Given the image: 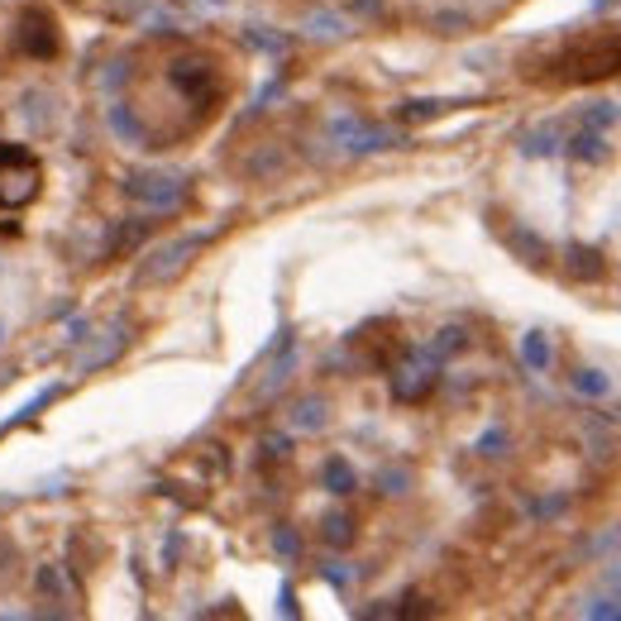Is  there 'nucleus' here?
Instances as JSON below:
<instances>
[{
	"instance_id": "39448f33",
	"label": "nucleus",
	"mask_w": 621,
	"mask_h": 621,
	"mask_svg": "<svg viewBox=\"0 0 621 621\" xmlns=\"http://www.w3.org/2000/svg\"><path fill=\"white\" fill-rule=\"evenodd\" d=\"M15 43H20L24 58H34V63H53V58L63 53V34L53 29L48 10H39V5H29V10L20 15V24H15Z\"/></svg>"
},
{
	"instance_id": "f257e3e1",
	"label": "nucleus",
	"mask_w": 621,
	"mask_h": 621,
	"mask_svg": "<svg viewBox=\"0 0 621 621\" xmlns=\"http://www.w3.org/2000/svg\"><path fill=\"white\" fill-rule=\"evenodd\" d=\"M125 196L144 215L163 220V215H177L187 201H192V182H187V172H172V168L129 172V177H125Z\"/></svg>"
},
{
	"instance_id": "0eeeda50",
	"label": "nucleus",
	"mask_w": 621,
	"mask_h": 621,
	"mask_svg": "<svg viewBox=\"0 0 621 621\" xmlns=\"http://www.w3.org/2000/svg\"><path fill=\"white\" fill-rule=\"evenodd\" d=\"M435 359H430L426 349L416 354V364H407V368H397L392 373V397L397 402H426L430 392H435V383H440V373H435Z\"/></svg>"
},
{
	"instance_id": "9b49d317",
	"label": "nucleus",
	"mask_w": 621,
	"mask_h": 621,
	"mask_svg": "<svg viewBox=\"0 0 621 621\" xmlns=\"http://www.w3.org/2000/svg\"><path fill=\"white\" fill-rule=\"evenodd\" d=\"M325 426H330V402L325 397H301L287 411V430L292 435H321Z\"/></svg>"
},
{
	"instance_id": "c85d7f7f",
	"label": "nucleus",
	"mask_w": 621,
	"mask_h": 621,
	"mask_svg": "<svg viewBox=\"0 0 621 621\" xmlns=\"http://www.w3.org/2000/svg\"><path fill=\"white\" fill-rule=\"evenodd\" d=\"M583 617H593V621H621V598H593V602H583Z\"/></svg>"
},
{
	"instance_id": "bb28decb",
	"label": "nucleus",
	"mask_w": 621,
	"mask_h": 621,
	"mask_svg": "<svg viewBox=\"0 0 621 621\" xmlns=\"http://www.w3.org/2000/svg\"><path fill=\"white\" fill-rule=\"evenodd\" d=\"M617 120H621L617 101H593V106L583 110V125H588V129H612Z\"/></svg>"
},
{
	"instance_id": "dca6fc26",
	"label": "nucleus",
	"mask_w": 621,
	"mask_h": 621,
	"mask_svg": "<svg viewBox=\"0 0 621 621\" xmlns=\"http://www.w3.org/2000/svg\"><path fill=\"white\" fill-rule=\"evenodd\" d=\"M521 364L531 368V373H550L555 349H550V335H545V330H526V335H521Z\"/></svg>"
},
{
	"instance_id": "c9c22d12",
	"label": "nucleus",
	"mask_w": 621,
	"mask_h": 621,
	"mask_svg": "<svg viewBox=\"0 0 621 621\" xmlns=\"http://www.w3.org/2000/svg\"><path fill=\"white\" fill-rule=\"evenodd\" d=\"M115 5H120V10H115V15H120V20H129V15H134V10H139V5H149V0H115Z\"/></svg>"
},
{
	"instance_id": "412c9836",
	"label": "nucleus",
	"mask_w": 621,
	"mask_h": 621,
	"mask_svg": "<svg viewBox=\"0 0 621 621\" xmlns=\"http://www.w3.org/2000/svg\"><path fill=\"white\" fill-rule=\"evenodd\" d=\"M574 392L588 397V402H607V397H612V378H607L602 368H579V373H574Z\"/></svg>"
},
{
	"instance_id": "20e7f679",
	"label": "nucleus",
	"mask_w": 621,
	"mask_h": 621,
	"mask_svg": "<svg viewBox=\"0 0 621 621\" xmlns=\"http://www.w3.org/2000/svg\"><path fill=\"white\" fill-rule=\"evenodd\" d=\"M330 139H335L349 158H368V153H387V149H397V144H407L402 134H392V129H383V125H364L359 115H335V120H330Z\"/></svg>"
},
{
	"instance_id": "7ed1b4c3",
	"label": "nucleus",
	"mask_w": 621,
	"mask_h": 621,
	"mask_svg": "<svg viewBox=\"0 0 621 621\" xmlns=\"http://www.w3.org/2000/svg\"><path fill=\"white\" fill-rule=\"evenodd\" d=\"M39 158L20 144H0V211L29 206L39 196Z\"/></svg>"
},
{
	"instance_id": "aec40b11",
	"label": "nucleus",
	"mask_w": 621,
	"mask_h": 621,
	"mask_svg": "<svg viewBox=\"0 0 621 621\" xmlns=\"http://www.w3.org/2000/svg\"><path fill=\"white\" fill-rule=\"evenodd\" d=\"M507 249H512L516 258H526V263H545V258H550V244H545V239L540 235H531V230H521V225H516V230H507Z\"/></svg>"
},
{
	"instance_id": "2eb2a0df",
	"label": "nucleus",
	"mask_w": 621,
	"mask_h": 621,
	"mask_svg": "<svg viewBox=\"0 0 621 621\" xmlns=\"http://www.w3.org/2000/svg\"><path fill=\"white\" fill-rule=\"evenodd\" d=\"M321 540L330 545V550H349L354 540H359V521H354V512H330L321 521Z\"/></svg>"
},
{
	"instance_id": "4468645a",
	"label": "nucleus",
	"mask_w": 621,
	"mask_h": 621,
	"mask_svg": "<svg viewBox=\"0 0 621 621\" xmlns=\"http://www.w3.org/2000/svg\"><path fill=\"white\" fill-rule=\"evenodd\" d=\"M469 344H473L469 325H440V330H435V340L426 344V354L435 359V364H445V359H454V354H464Z\"/></svg>"
},
{
	"instance_id": "58836bf2",
	"label": "nucleus",
	"mask_w": 621,
	"mask_h": 621,
	"mask_svg": "<svg viewBox=\"0 0 621 621\" xmlns=\"http://www.w3.org/2000/svg\"><path fill=\"white\" fill-rule=\"evenodd\" d=\"M0 335H5V330H0Z\"/></svg>"
},
{
	"instance_id": "4be33fe9",
	"label": "nucleus",
	"mask_w": 621,
	"mask_h": 621,
	"mask_svg": "<svg viewBox=\"0 0 621 621\" xmlns=\"http://www.w3.org/2000/svg\"><path fill=\"white\" fill-rule=\"evenodd\" d=\"M411 483H416V478H411V469H402V464H387V469L373 473V488L383 497H407Z\"/></svg>"
},
{
	"instance_id": "ddd939ff",
	"label": "nucleus",
	"mask_w": 621,
	"mask_h": 621,
	"mask_svg": "<svg viewBox=\"0 0 621 621\" xmlns=\"http://www.w3.org/2000/svg\"><path fill=\"white\" fill-rule=\"evenodd\" d=\"M321 483H325V493H335V497L359 493V473H354V464L344 454H330L321 464Z\"/></svg>"
},
{
	"instance_id": "5701e85b",
	"label": "nucleus",
	"mask_w": 621,
	"mask_h": 621,
	"mask_svg": "<svg viewBox=\"0 0 621 621\" xmlns=\"http://www.w3.org/2000/svg\"><path fill=\"white\" fill-rule=\"evenodd\" d=\"M273 555L287 559V564H297V559H301V536H297V526H287V521H278V526H273Z\"/></svg>"
},
{
	"instance_id": "393cba45",
	"label": "nucleus",
	"mask_w": 621,
	"mask_h": 621,
	"mask_svg": "<svg viewBox=\"0 0 621 621\" xmlns=\"http://www.w3.org/2000/svg\"><path fill=\"white\" fill-rule=\"evenodd\" d=\"M507 445H512L507 426H488L483 435H478V445H473V450L483 454V459H502V454H507Z\"/></svg>"
},
{
	"instance_id": "f03ea898",
	"label": "nucleus",
	"mask_w": 621,
	"mask_h": 621,
	"mask_svg": "<svg viewBox=\"0 0 621 621\" xmlns=\"http://www.w3.org/2000/svg\"><path fill=\"white\" fill-rule=\"evenodd\" d=\"M211 244V230H196V235H177L168 244H158L149 254L139 258L134 268V287H168L172 278H182L187 268L196 263V254Z\"/></svg>"
},
{
	"instance_id": "b1692460",
	"label": "nucleus",
	"mask_w": 621,
	"mask_h": 621,
	"mask_svg": "<svg viewBox=\"0 0 621 621\" xmlns=\"http://www.w3.org/2000/svg\"><path fill=\"white\" fill-rule=\"evenodd\" d=\"M526 512H531V521L550 526V521H559V516L569 512V497H564V493H550V497H540V502H531Z\"/></svg>"
},
{
	"instance_id": "72a5a7b5",
	"label": "nucleus",
	"mask_w": 621,
	"mask_h": 621,
	"mask_svg": "<svg viewBox=\"0 0 621 621\" xmlns=\"http://www.w3.org/2000/svg\"><path fill=\"white\" fill-rule=\"evenodd\" d=\"M383 5H387V0H354V10L368 15V20H378V15H383Z\"/></svg>"
},
{
	"instance_id": "f704fd0d",
	"label": "nucleus",
	"mask_w": 621,
	"mask_h": 621,
	"mask_svg": "<svg viewBox=\"0 0 621 621\" xmlns=\"http://www.w3.org/2000/svg\"><path fill=\"white\" fill-rule=\"evenodd\" d=\"M177 550H182V536H168V545H163V564L172 569V559H177Z\"/></svg>"
},
{
	"instance_id": "6ab92c4d",
	"label": "nucleus",
	"mask_w": 621,
	"mask_h": 621,
	"mask_svg": "<svg viewBox=\"0 0 621 621\" xmlns=\"http://www.w3.org/2000/svg\"><path fill=\"white\" fill-rule=\"evenodd\" d=\"M306 34L321 43H340V39H349V20L335 15V10H316V15L306 20Z\"/></svg>"
},
{
	"instance_id": "2f4dec72",
	"label": "nucleus",
	"mask_w": 621,
	"mask_h": 621,
	"mask_svg": "<svg viewBox=\"0 0 621 621\" xmlns=\"http://www.w3.org/2000/svg\"><path fill=\"white\" fill-rule=\"evenodd\" d=\"M617 545H621V526H612V531H602L598 540H588L583 555H602V550H617Z\"/></svg>"
},
{
	"instance_id": "c756f323",
	"label": "nucleus",
	"mask_w": 621,
	"mask_h": 621,
	"mask_svg": "<svg viewBox=\"0 0 621 621\" xmlns=\"http://www.w3.org/2000/svg\"><path fill=\"white\" fill-rule=\"evenodd\" d=\"M321 579L330 583V588H349V583H354V569H349V564H340V559H325V564H321Z\"/></svg>"
},
{
	"instance_id": "6e6552de",
	"label": "nucleus",
	"mask_w": 621,
	"mask_h": 621,
	"mask_svg": "<svg viewBox=\"0 0 621 621\" xmlns=\"http://www.w3.org/2000/svg\"><path fill=\"white\" fill-rule=\"evenodd\" d=\"M268 354H273V364H268V378H263V387H258V397H263V402H268V397H278L282 387L292 383V373H297V364H301V349H297V340H292V330H282Z\"/></svg>"
},
{
	"instance_id": "473e14b6",
	"label": "nucleus",
	"mask_w": 621,
	"mask_h": 621,
	"mask_svg": "<svg viewBox=\"0 0 621 621\" xmlns=\"http://www.w3.org/2000/svg\"><path fill=\"white\" fill-rule=\"evenodd\" d=\"M278 612L282 617H297L301 607H297V593H292V583H282L278 588Z\"/></svg>"
},
{
	"instance_id": "423d86ee",
	"label": "nucleus",
	"mask_w": 621,
	"mask_h": 621,
	"mask_svg": "<svg viewBox=\"0 0 621 621\" xmlns=\"http://www.w3.org/2000/svg\"><path fill=\"white\" fill-rule=\"evenodd\" d=\"M129 344H134V325L125 321V316H120V321L110 325L106 335H101V340H91V349H86V354H77V373H101V368H110V364H120V359H125V349Z\"/></svg>"
},
{
	"instance_id": "4c0bfd02",
	"label": "nucleus",
	"mask_w": 621,
	"mask_h": 621,
	"mask_svg": "<svg viewBox=\"0 0 621 621\" xmlns=\"http://www.w3.org/2000/svg\"><path fill=\"white\" fill-rule=\"evenodd\" d=\"M602 5H612V0H593V10H602Z\"/></svg>"
},
{
	"instance_id": "f3484780",
	"label": "nucleus",
	"mask_w": 621,
	"mask_h": 621,
	"mask_svg": "<svg viewBox=\"0 0 621 621\" xmlns=\"http://www.w3.org/2000/svg\"><path fill=\"white\" fill-rule=\"evenodd\" d=\"M106 120H110V129H115V134H120L125 144H134V149H144V139H149V134H144V125H139V115H134V110H129L125 101H115V106L106 110Z\"/></svg>"
},
{
	"instance_id": "a211bd4d",
	"label": "nucleus",
	"mask_w": 621,
	"mask_h": 621,
	"mask_svg": "<svg viewBox=\"0 0 621 621\" xmlns=\"http://www.w3.org/2000/svg\"><path fill=\"white\" fill-rule=\"evenodd\" d=\"M521 153H526V158H555V153H564V134H559L555 125H540L521 139Z\"/></svg>"
},
{
	"instance_id": "7c9ffc66",
	"label": "nucleus",
	"mask_w": 621,
	"mask_h": 621,
	"mask_svg": "<svg viewBox=\"0 0 621 621\" xmlns=\"http://www.w3.org/2000/svg\"><path fill=\"white\" fill-rule=\"evenodd\" d=\"M287 454H292V435H268V440H263V459L278 464V459H287Z\"/></svg>"
},
{
	"instance_id": "e433bc0d",
	"label": "nucleus",
	"mask_w": 621,
	"mask_h": 621,
	"mask_svg": "<svg viewBox=\"0 0 621 621\" xmlns=\"http://www.w3.org/2000/svg\"><path fill=\"white\" fill-rule=\"evenodd\" d=\"M86 340V321H72V330H67V344H82Z\"/></svg>"
},
{
	"instance_id": "cd10ccee",
	"label": "nucleus",
	"mask_w": 621,
	"mask_h": 621,
	"mask_svg": "<svg viewBox=\"0 0 621 621\" xmlns=\"http://www.w3.org/2000/svg\"><path fill=\"white\" fill-rule=\"evenodd\" d=\"M244 39L254 43L258 53H273V58H282V53H287V48H292V39H282V34H268V29H244Z\"/></svg>"
},
{
	"instance_id": "a878e982",
	"label": "nucleus",
	"mask_w": 621,
	"mask_h": 621,
	"mask_svg": "<svg viewBox=\"0 0 621 621\" xmlns=\"http://www.w3.org/2000/svg\"><path fill=\"white\" fill-rule=\"evenodd\" d=\"M459 101H402V120H435V115H445V110H454Z\"/></svg>"
},
{
	"instance_id": "9d476101",
	"label": "nucleus",
	"mask_w": 621,
	"mask_h": 621,
	"mask_svg": "<svg viewBox=\"0 0 621 621\" xmlns=\"http://www.w3.org/2000/svg\"><path fill=\"white\" fill-rule=\"evenodd\" d=\"M564 153L574 158V163H588V168H598L612 158V144H607V129H588L583 125L579 134H569L564 139Z\"/></svg>"
},
{
	"instance_id": "1a4fd4ad",
	"label": "nucleus",
	"mask_w": 621,
	"mask_h": 621,
	"mask_svg": "<svg viewBox=\"0 0 621 621\" xmlns=\"http://www.w3.org/2000/svg\"><path fill=\"white\" fill-rule=\"evenodd\" d=\"M168 82L187 96V101H211V63L206 58H172Z\"/></svg>"
},
{
	"instance_id": "f8f14e48",
	"label": "nucleus",
	"mask_w": 621,
	"mask_h": 621,
	"mask_svg": "<svg viewBox=\"0 0 621 621\" xmlns=\"http://www.w3.org/2000/svg\"><path fill=\"white\" fill-rule=\"evenodd\" d=\"M564 268H569V278L574 282H598L602 273H607V258H602L598 244H569Z\"/></svg>"
}]
</instances>
